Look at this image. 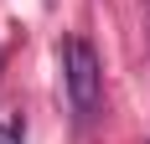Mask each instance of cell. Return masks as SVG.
<instances>
[{
	"label": "cell",
	"mask_w": 150,
	"mask_h": 144,
	"mask_svg": "<svg viewBox=\"0 0 150 144\" xmlns=\"http://www.w3.org/2000/svg\"><path fill=\"white\" fill-rule=\"evenodd\" d=\"M62 77H67V98H73L78 118H93L98 98H104V67H98V52L83 36L62 41Z\"/></svg>",
	"instance_id": "obj_1"
}]
</instances>
